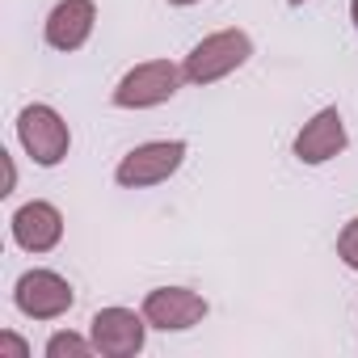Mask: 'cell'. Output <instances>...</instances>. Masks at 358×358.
Instances as JSON below:
<instances>
[{
  "mask_svg": "<svg viewBox=\"0 0 358 358\" xmlns=\"http://www.w3.org/2000/svg\"><path fill=\"white\" fill-rule=\"evenodd\" d=\"M249 55H253V38L232 26V30H215L203 43H194L186 64H182V72H186L190 85H215V80L232 76L236 68H245Z\"/></svg>",
  "mask_w": 358,
  "mask_h": 358,
  "instance_id": "obj_1",
  "label": "cell"
},
{
  "mask_svg": "<svg viewBox=\"0 0 358 358\" xmlns=\"http://www.w3.org/2000/svg\"><path fill=\"white\" fill-rule=\"evenodd\" d=\"M186 160V143L182 139H152V143H139L131 148L118 169H114V182L122 190H148V186H160L182 169Z\"/></svg>",
  "mask_w": 358,
  "mask_h": 358,
  "instance_id": "obj_2",
  "label": "cell"
},
{
  "mask_svg": "<svg viewBox=\"0 0 358 358\" xmlns=\"http://www.w3.org/2000/svg\"><path fill=\"white\" fill-rule=\"evenodd\" d=\"M17 139H22L26 156L34 164H43V169H55L72 148V131H68L64 114L55 106H43V101L26 106L17 114Z\"/></svg>",
  "mask_w": 358,
  "mask_h": 358,
  "instance_id": "obj_3",
  "label": "cell"
},
{
  "mask_svg": "<svg viewBox=\"0 0 358 358\" xmlns=\"http://www.w3.org/2000/svg\"><path fill=\"white\" fill-rule=\"evenodd\" d=\"M186 72L169 64V59H143L135 64L118 85H114V106L118 110H152V106H164L177 89H182Z\"/></svg>",
  "mask_w": 358,
  "mask_h": 358,
  "instance_id": "obj_4",
  "label": "cell"
},
{
  "mask_svg": "<svg viewBox=\"0 0 358 358\" xmlns=\"http://www.w3.org/2000/svg\"><path fill=\"white\" fill-rule=\"evenodd\" d=\"M13 303L22 316L30 320H59L72 303H76V291L64 274L55 270H26L13 287Z\"/></svg>",
  "mask_w": 358,
  "mask_h": 358,
  "instance_id": "obj_5",
  "label": "cell"
},
{
  "mask_svg": "<svg viewBox=\"0 0 358 358\" xmlns=\"http://www.w3.org/2000/svg\"><path fill=\"white\" fill-rule=\"evenodd\" d=\"M89 337H93L97 354H106V358H135L148 337V316L131 312V308H101L89 320Z\"/></svg>",
  "mask_w": 358,
  "mask_h": 358,
  "instance_id": "obj_6",
  "label": "cell"
},
{
  "mask_svg": "<svg viewBox=\"0 0 358 358\" xmlns=\"http://www.w3.org/2000/svg\"><path fill=\"white\" fill-rule=\"evenodd\" d=\"M143 316L152 329H164V333H182V329H194L203 324L207 316V299L190 287H156L143 295Z\"/></svg>",
  "mask_w": 358,
  "mask_h": 358,
  "instance_id": "obj_7",
  "label": "cell"
},
{
  "mask_svg": "<svg viewBox=\"0 0 358 358\" xmlns=\"http://www.w3.org/2000/svg\"><path fill=\"white\" fill-rule=\"evenodd\" d=\"M345 143H350V139H345L341 110H337V106H324V110H316V114L299 127V135H295V156H299L303 164H324V160L341 156Z\"/></svg>",
  "mask_w": 358,
  "mask_h": 358,
  "instance_id": "obj_8",
  "label": "cell"
},
{
  "mask_svg": "<svg viewBox=\"0 0 358 358\" xmlns=\"http://www.w3.org/2000/svg\"><path fill=\"white\" fill-rule=\"evenodd\" d=\"M13 241L26 253H51L64 241V215H59V207H51L43 199L17 207L13 211Z\"/></svg>",
  "mask_w": 358,
  "mask_h": 358,
  "instance_id": "obj_9",
  "label": "cell"
},
{
  "mask_svg": "<svg viewBox=\"0 0 358 358\" xmlns=\"http://www.w3.org/2000/svg\"><path fill=\"white\" fill-rule=\"evenodd\" d=\"M97 26V5L93 0H59L47 13V43L55 51H80Z\"/></svg>",
  "mask_w": 358,
  "mask_h": 358,
  "instance_id": "obj_10",
  "label": "cell"
},
{
  "mask_svg": "<svg viewBox=\"0 0 358 358\" xmlns=\"http://www.w3.org/2000/svg\"><path fill=\"white\" fill-rule=\"evenodd\" d=\"M97 354L93 337H80V333H55L47 341V358H89Z\"/></svg>",
  "mask_w": 358,
  "mask_h": 358,
  "instance_id": "obj_11",
  "label": "cell"
},
{
  "mask_svg": "<svg viewBox=\"0 0 358 358\" xmlns=\"http://www.w3.org/2000/svg\"><path fill=\"white\" fill-rule=\"evenodd\" d=\"M337 257H341L350 270H358V215L341 228V236H337Z\"/></svg>",
  "mask_w": 358,
  "mask_h": 358,
  "instance_id": "obj_12",
  "label": "cell"
},
{
  "mask_svg": "<svg viewBox=\"0 0 358 358\" xmlns=\"http://www.w3.org/2000/svg\"><path fill=\"white\" fill-rule=\"evenodd\" d=\"M0 354H13V358H26V354H30V345H26L22 337H13V333H0Z\"/></svg>",
  "mask_w": 358,
  "mask_h": 358,
  "instance_id": "obj_13",
  "label": "cell"
},
{
  "mask_svg": "<svg viewBox=\"0 0 358 358\" xmlns=\"http://www.w3.org/2000/svg\"><path fill=\"white\" fill-rule=\"evenodd\" d=\"M13 186H17V169H13V156L5 152V190L0 194H13Z\"/></svg>",
  "mask_w": 358,
  "mask_h": 358,
  "instance_id": "obj_14",
  "label": "cell"
},
{
  "mask_svg": "<svg viewBox=\"0 0 358 358\" xmlns=\"http://www.w3.org/2000/svg\"><path fill=\"white\" fill-rule=\"evenodd\" d=\"M350 22H354V30H358V0H350Z\"/></svg>",
  "mask_w": 358,
  "mask_h": 358,
  "instance_id": "obj_15",
  "label": "cell"
},
{
  "mask_svg": "<svg viewBox=\"0 0 358 358\" xmlns=\"http://www.w3.org/2000/svg\"><path fill=\"white\" fill-rule=\"evenodd\" d=\"M169 5H177V9H186V5H199V0H169Z\"/></svg>",
  "mask_w": 358,
  "mask_h": 358,
  "instance_id": "obj_16",
  "label": "cell"
},
{
  "mask_svg": "<svg viewBox=\"0 0 358 358\" xmlns=\"http://www.w3.org/2000/svg\"><path fill=\"white\" fill-rule=\"evenodd\" d=\"M287 5H303V0H287Z\"/></svg>",
  "mask_w": 358,
  "mask_h": 358,
  "instance_id": "obj_17",
  "label": "cell"
}]
</instances>
